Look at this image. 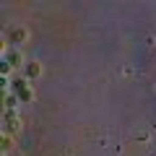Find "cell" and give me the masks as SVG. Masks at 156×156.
I'll list each match as a JSON object with an SVG mask.
<instances>
[{
  "instance_id": "6da1fadb",
  "label": "cell",
  "mask_w": 156,
  "mask_h": 156,
  "mask_svg": "<svg viewBox=\"0 0 156 156\" xmlns=\"http://www.w3.org/2000/svg\"><path fill=\"white\" fill-rule=\"evenodd\" d=\"M13 91H16V96H18L21 101H31V99H34L31 89H29V83H26V78H16V83H13Z\"/></svg>"
},
{
  "instance_id": "7a4b0ae2",
  "label": "cell",
  "mask_w": 156,
  "mask_h": 156,
  "mask_svg": "<svg viewBox=\"0 0 156 156\" xmlns=\"http://www.w3.org/2000/svg\"><path fill=\"white\" fill-rule=\"evenodd\" d=\"M39 73H42V65H39V62H29L26 70H23V76H26V78H37Z\"/></svg>"
},
{
  "instance_id": "3957f363",
  "label": "cell",
  "mask_w": 156,
  "mask_h": 156,
  "mask_svg": "<svg viewBox=\"0 0 156 156\" xmlns=\"http://www.w3.org/2000/svg\"><path fill=\"white\" fill-rule=\"evenodd\" d=\"M11 39L13 42H23V39H26V29H16V31L11 34Z\"/></svg>"
},
{
  "instance_id": "277c9868",
  "label": "cell",
  "mask_w": 156,
  "mask_h": 156,
  "mask_svg": "<svg viewBox=\"0 0 156 156\" xmlns=\"http://www.w3.org/2000/svg\"><path fill=\"white\" fill-rule=\"evenodd\" d=\"M16 101H21V99H18L16 94H13V96L8 94V96H5V107H8V112H13V107H16Z\"/></svg>"
},
{
  "instance_id": "5b68a950",
  "label": "cell",
  "mask_w": 156,
  "mask_h": 156,
  "mask_svg": "<svg viewBox=\"0 0 156 156\" xmlns=\"http://www.w3.org/2000/svg\"><path fill=\"white\" fill-rule=\"evenodd\" d=\"M0 70H3V76H8V70H11V60H8V57L0 62Z\"/></svg>"
},
{
  "instance_id": "8992f818",
  "label": "cell",
  "mask_w": 156,
  "mask_h": 156,
  "mask_svg": "<svg viewBox=\"0 0 156 156\" xmlns=\"http://www.w3.org/2000/svg\"><path fill=\"white\" fill-rule=\"evenodd\" d=\"M8 148H11V138L5 135V138H3V151H8Z\"/></svg>"
}]
</instances>
